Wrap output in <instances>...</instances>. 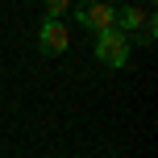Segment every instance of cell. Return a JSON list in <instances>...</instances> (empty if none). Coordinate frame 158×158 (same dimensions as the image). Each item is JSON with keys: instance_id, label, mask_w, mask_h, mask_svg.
Segmentation results:
<instances>
[{"instance_id": "6da1fadb", "label": "cell", "mask_w": 158, "mask_h": 158, "mask_svg": "<svg viewBox=\"0 0 158 158\" xmlns=\"http://www.w3.org/2000/svg\"><path fill=\"white\" fill-rule=\"evenodd\" d=\"M96 58H100L104 67H125L129 63V33L100 29V33H96Z\"/></svg>"}, {"instance_id": "7a4b0ae2", "label": "cell", "mask_w": 158, "mask_h": 158, "mask_svg": "<svg viewBox=\"0 0 158 158\" xmlns=\"http://www.w3.org/2000/svg\"><path fill=\"white\" fill-rule=\"evenodd\" d=\"M75 21H79V25H87L92 33L112 29V25H117V4H108V0H92V4H79V8H75Z\"/></svg>"}, {"instance_id": "3957f363", "label": "cell", "mask_w": 158, "mask_h": 158, "mask_svg": "<svg viewBox=\"0 0 158 158\" xmlns=\"http://www.w3.org/2000/svg\"><path fill=\"white\" fill-rule=\"evenodd\" d=\"M38 46L46 50V54H63L67 46H71V33H67V21H42V33H38Z\"/></svg>"}, {"instance_id": "277c9868", "label": "cell", "mask_w": 158, "mask_h": 158, "mask_svg": "<svg viewBox=\"0 0 158 158\" xmlns=\"http://www.w3.org/2000/svg\"><path fill=\"white\" fill-rule=\"evenodd\" d=\"M146 25H154V13H150V8H133V4H125V8H117V25H112V29L129 33V29H146Z\"/></svg>"}, {"instance_id": "5b68a950", "label": "cell", "mask_w": 158, "mask_h": 158, "mask_svg": "<svg viewBox=\"0 0 158 158\" xmlns=\"http://www.w3.org/2000/svg\"><path fill=\"white\" fill-rule=\"evenodd\" d=\"M67 8H71V0H46V17H50V21H63Z\"/></svg>"}]
</instances>
